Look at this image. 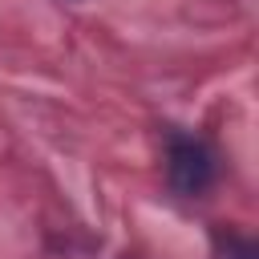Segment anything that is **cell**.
<instances>
[{
  "label": "cell",
  "instance_id": "1",
  "mask_svg": "<svg viewBox=\"0 0 259 259\" xmlns=\"http://www.w3.org/2000/svg\"><path fill=\"white\" fill-rule=\"evenodd\" d=\"M166 178L178 194L194 198L214 182V154L194 134H170L166 142Z\"/></svg>",
  "mask_w": 259,
  "mask_h": 259
}]
</instances>
